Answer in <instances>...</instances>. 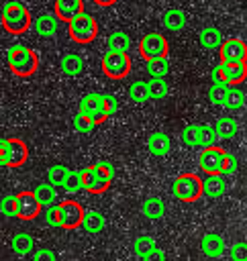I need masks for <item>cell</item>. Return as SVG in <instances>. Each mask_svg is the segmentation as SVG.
Segmentation results:
<instances>
[{"label": "cell", "mask_w": 247, "mask_h": 261, "mask_svg": "<svg viewBox=\"0 0 247 261\" xmlns=\"http://www.w3.org/2000/svg\"><path fill=\"white\" fill-rule=\"evenodd\" d=\"M8 69L18 77H31L39 69V55L27 45H12L6 51Z\"/></svg>", "instance_id": "6da1fadb"}, {"label": "cell", "mask_w": 247, "mask_h": 261, "mask_svg": "<svg viewBox=\"0 0 247 261\" xmlns=\"http://www.w3.org/2000/svg\"><path fill=\"white\" fill-rule=\"evenodd\" d=\"M2 27L10 35H22L33 27V16L22 2L10 0L2 6Z\"/></svg>", "instance_id": "7a4b0ae2"}, {"label": "cell", "mask_w": 247, "mask_h": 261, "mask_svg": "<svg viewBox=\"0 0 247 261\" xmlns=\"http://www.w3.org/2000/svg\"><path fill=\"white\" fill-rule=\"evenodd\" d=\"M171 194L176 200L180 202H196L200 196H204L202 192V177L196 173H182L174 179L171 184Z\"/></svg>", "instance_id": "3957f363"}, {"label": "cell", "mask_w": 247, "mask_h": 261, "mask_svg": "<svg viewBox=\"0 0 247 261\" xmlns=\"http://www.w3.org/2000/svg\"><path fill=\"white\" fill-rule=\"evenodd\" d=\"M67 33H69V39L73 43L86 45V43H92L96 39V35H98V22H96V18L92 14L82 12V14H78L76 18H71L67 22Z\"/></svg>", "instance_id": "277c9868"}, {"label": "cell", "mask_w": 247, "mask_h": 261, "mask_svg": "<svg viewBox=\"0 0 247 261\" xmlns=\"http://www.w3.org/2000/svg\"><path fill=\"white\" fill-rule=\"evenodd\" d=\"M29 157V149L24 145V141L16 139V137H8L2 139L0 143V163L4 167H20Z\"/></svg>", "instance_id": "5b68a950"}, {"label": "cell", "mask_w": 247, "mask_h": 261, "mask_svg": "<svg viewBox=\"0 0 247 261\" xmlns=\"http://www.w3.org/2000/svg\"><path fill=\"white\" fill-rule=\"evenodd\" d=\"M131 57L129 53H116V51H106L102 55V61H100V67L104 71L106 77L110 80H122L131 73Z\"/></svg>", "instance_id": "8992f818"}, {"label": "cell", "mask_w": 247, "mask_h": 261, "mask_svg": "<svg viewBox=\"0 0 247 261\" xmlns=\"http://www.w3.org/2000/svg\"><path fill=\"white\" fill-rule=\"evenodd\" d=\"M139 53L143 59L151 61V59H161L167 57L169 53V43L161 33H147L145 37H141L139 41Z\"/></svg>", "instance_id": "52a82bcc"}, {"label": "cell", "mask_w": 247, "mask_h": 261, "mask_svg": "<svg viewBox=\"0 0 247 261\" xmlns=\"http://www.w3.org/2000/svg\"><path fill=\"white\" fill-rule=\"evenodd\" d=\"M57 210H59V222H61V228L65 230H71V228H78L82 226V220H84V206L76 200H63L57 204Z\"/></svg>", "instance_id": "ba28073f"}, {"label": "cell", "mask_w": 247, "mask_h": 261, "mask_svg": "<svg viewBox=\"0 0 247 261\" xmlns=\"http://www.w3.org/2000/svg\"><path fill=\"white\" fill-rule=\"evenodd\" d=\"M220 63H247V43L239 37L225 39L218 49Z\"/></svg>", "instance_id": "9c48e42d"}, {"label": "cell", "mask_w": 247, "mask_h": 261, "mask_svg": "<svg viewBox=\"0 0 247 261\" xmlns=\"http://www.w3.org/2000/svg\"><path fill=\"white\" fill-rule=\"evenodd\" d=\"M227 151L220 147H204L198 155V167L202 173L212 175V173H223V163H225Z\"/></svg>", "instance_id": "30bf717a"}, {"label": "cell", "mask_w": 247, "mask_h": 261, "mask_svg": "<svg viewBox=\"0 0 247 261\" xmlns=\"http://www.w3.org/2000/svg\"><path fill=\"white\" fill-rule=\"evenodd\" d=\"M78 112H84L88 114L96 124L104 122L108 118L106 110H104V94H98V92H92V94H86L80 102V108Z\"/></svg>", "instance_id": "8fae6325"}, {"label": "cell", "mask_w": 247, "mask_h": 261, "mask_svg": "<svg viewBox=\"0 0 247 261\" xmlns=\"http://www.w3.org/2000/svg\"><path fill=\"white\" fill-rule=\"evenodd\" d=\"M43 206L35 198L33 190L31 192H18V218L20 220H35L41 214Z\"/></svg>", "instance_id": "7c38bea8"}, {"label": "cell", "mask_w": 247, "mask_h": 261, "mask_svg": "<svg viewBox=\"0 0 247 261\" xmlns=\"http://www.w3.org/2000/svg\"><path fill=\"white\" fill-rule=\"evenodd\" d=\"M82 12H84V0H55L53 4V14L61 22H69Z\"/></svg>", "instance_id": "4fadbf2b"}, {"label": "cell", "mask_w": 247, "mask_h": 261, "mask_svg": "<svg viewBox=\"0 0 247 261\" xmlns=\"http://www.w3.org/2000/svg\"><path fill=\"white\" fill-rule=\"evenodd\" d=\"M82 173H84V190H86L88 194H104V192L108 190L110 181H108L106 177H102V175L96 171L94 165L84 167Z\"/></svg>", "instance_id": "5bb4252c"}, {"label": "cell", "mask_w": 247, "mask_h": 261, "mask_svg": "<svg viewBox=\"0 0 247 261\" xmlns=\"http://www.w3.org/2000/svg\"><path fill=\"white\" fill-rule=\"evenodd\" d=\"M200 249H202V253H204L206 257L216 259V257H220V255L225 253V241H223V237L216 234V232H206V234L200 239Z\"/></svg>", "instance_id": "9a60e30c"}, {"label": "cell", "mask_w": 247, "mask_h": 261, "mask_svg": "<svg viewBox=\"0 0 247 261\" xmlns=\"http://www.w3.org/2000/svg\"><path fill=\"white\" fill-rule=\"evenodd\" d=\"M147 149H149L151 155L163 157V155H167L169 149H171V139H169L165 133L155 130V133H151L149 139H147Z\"/></svg>", "instance_id": "2e32d148"}, {"label": "cell", "mask_w": 247, "mask_h": 261, "mask_svg": "<svg viewBox=\"0 0 247 261\" xmlns=\"http://www.w3.org/2000/svg\"><path fill=\"white\" fill-rule=\"evenodd\" d=\"M59 27V18L55 14H41L33 20V29L39 37H53L57 33Z\"/></svg>", "instance_id": "e0dca14e"}, {"label": "cell", "mask_w": 247, "mask_h": 261, "mask_svg": "<svg viewBox=\"0 0 247 261\" xmlns=\"http://www.w3.org/2000/svg\"><path fill=\"white\" fill-rule=\"evenodd\" d=\"M220 65H223V73L229 86H237L247 80V63H220Z\"/></svg>", "instance_id": "ac0fdd59"}, {"label": "cell", "mask_w": 247, "mask_h": 261, "mask_svg": "<svg viewBox=\"0 0 247 261\" xmlns=\"http://www.w3.org/2000/svg\"><path fill=\"white\" fill-rule=\"evenodd\" d=\"M202 192L204 196L208 198H218L225 194V175L223 173H212V175H206L202 179Z\"/></svg>", "instance_id": "d6986e66"}, {"label": "cell", "mask_w": 247, "mask_h": 261, "mask_svg": "<svg viewBox=\"0 0 247 261\" xmlns=\"http://www.w3.org/2000/svg\"><path fill=\"white\" fill-rule=\"evenodd\" d=\"M198 41H200V45H202L204 49L212 51V49H220V45H223V35H220V31H218L216 27H204V29L200 31V35H198Z\"/></svg>", "instance_id": "ffe728a7"}, {"label": "cell", "mask_w": 247, "mask_h": 261, "mask_svg": "<svg viewBox=\"0 0 247 261\" xmlns=\"http://www.w3.org/2000/svg\"><path fill=\"white\" fill-rule=\"evenodd\" d=\"M61 71L69 77H76L84 71V59L78 53H65L61 57Z\"/></svg>", "instance_id": "44dd1931"}, {"label": "cell", "mask_w": 247, "mask_h": 261, "mask_svg": "<svg viewBox=\"0 0 247 261\" xmlns=\"http://www.w3.org/2000/svg\"><path fill=\"white\" fill-rule=\"evenodd\" d=\"M33 194H35V198L39 200V204L43 206V208H49V206H53L55 204V200H57V192H55V186L53 184H39L35 190H33Z\"/></svg>", "instance_id": "7402d4cb"}, {"label": "cell", "mask_w": 247, "mask_h": 261, "mask_svg": "<svg viewBox=\"0 0 247 261\" xmlns=\"http://www.w3.org/2000/svg\"><path fill=\"white\" fill-rule=\"evenodd\" d=\"M10 247H12V251L16 255L24 257V255H29L35 249V241H33V237L29 232H16L12 237V241H10Z\"/></svg>", "instance_id": "603a6c76"}, {"label": "cell", "mask_w": 247, "mask_h": 261, "mask_svg": "<svg viewBox=\"0 0 247 261\" xmlns=\"http://www.w3.org/2000/svg\"><path fill=\"white\" fill-rule=\"evenodd\" d=\"M163 27L167 29V31H182L184 27H186V14H184V10H180V8H169V10H165V14H163Z\"/></svg>", "instance_id": "cb8c5ba5"}, {"label": "cell", "mask_w": 247, "mask_h": 261, "mask_svg": "<svg viewBox=\"0 0 247 261\" xmlns=\"http://www.w3.org/2000/svg\"><path fill=\"white\" fill-rule=\"evenodd\" d=\"M106 45H108V51L129 53V49H131V37H129L125 31H114V33L108 37Z\"/></svg>", "instance_id": "d4e9b609"}, {"label": "cell", "mask_w": 247, "mask_h": 261, "mask_svg": "<svg viewBox=\"0 0 247 261\" xmlns=\"http://www.w3.org/2000/svg\"><path fill=\"white\" fill-rule=\"evenodd\" d=\"M143 214H145L149 220H159V218L165 214V204H163V200H161V198H155V196L147 198V200L143 202Z\"/></svg>", "instance_id": "484cf974"}, {"label": "cell", "mask_w": 247, "mask_h": 261, "mask_svg": "<svg viewBox=\"0 0 247 261\" xmlns=\"http://www.w3.org/2000/svg\"><path fill=\"white\" fill-rule=\"evenodd\" d=\"M237 128H239V126H237V120L231 118V116H223V118H218L216 124H214V130H216L218 139H225V141L233 139V137L237 135Z\"/></svg>", "instance_id": "4316f807"}, {"label": "cell", "mask_w": 247, "mask_h": 261, "mask_svg": "<svg viewBox=\"0 0 247 261\" xmlns=\"http://www.w3.org/2000/svg\"><path fill=\"white\" fill-rule=\"evenodd\" d=\"M82 226H84L86 232H100L104 228V216L98 210H86Z\"/></svg>", "instance_id": "83f0119b"}, {"label": "cell", "mask_w": 247, "mask_h": 261, "mask_svg": "<svg viewBox=\"0 0 247 261\" xmlns=\"http://www.w3.org/2000/svg\"><path fill=\"white\" fill-rule=\"evenodd\" d=\"M129 98H131L133 102H137V104H143V102L151 100V96H149V84L143 82V80L133 82L131 88H129Z\"/></svg>", "instance_id": "f1b7e54d"}, {"label": "cell", "mask_w": 247, "mask_h": 261, "mask_svg": "<svg viewBox=\"0 0 247 261\" xmlns=\"http://www.w3.org/2000/svg\"><path fill=\"white\" fill-rule=\"evenodd\" d=\"M69 167H65V165H61V163H55V165H51L49 167V171H47V181L49 184H53L55 188H63V184H65V179H67V175H69Z\"/></svg>", "instance_id": "f546056e"}, {"label": "cell", "mask_w": 247, "mask_h": 261, "mask_svg": "<svg viewBox=\"0 0 247 261\" xmlns=\"http://www.w3.org/2000/svg\"><path fill=\"white\" fill-rule=\"evenodd\" d=\"M247 104V98H245V92L239 90V88H229V94H227V100H225V108L229 110H241L243 106Z\"/></svg>", "instance_id": "4dcf8cb0"}, {"label": "cell", "mask_w": 247, "mask_h": 261, "mask_svg": "<svg viewBox=\"0 0 247 261\" xmlns=\"http://www.w3.org/2000/svg\"><path fill=\"white\" fill-rule=\"evenodd\" d=\"M155 247H157V245H155V239H153V237H149V234L137 237V239H135V243H133V251H135V255H137V257H141V259H143L147 253H151Z\"/></svg>", "instance_id": "1f68e13d"}, {"label": "cell", "mask_w": 247, "mask_h": 261, "mask_svg": "<svg viewBox=\"0 0 247 261\" xmlns=\"http://www.w3.org/2000/svg\"><path fill=\"white\" fill-rule=\"evenodd\" d=\"M147 84H149V96H151V100H161L169 92L165 77H151Z\"/></svg>", "instance_id": "d6a6232c"}, {"label": "cell", "mask_w": 247, "mask_h": 261, "mask_svg": "<svg viewBox=\"0 0 247 261\" xmlns=\"http://www.w3.org/2000/svg\"><path fill=\"white\" fill-rule=\"evenodd\" d=\"M167 71H169V61H167V57L147 61V73H149L151 77H165Z\"/></svg>", "instance_id": "836d02e7"}, {"label": "cell", "mask_w": 247, "mask_h": 261, "mask_svg": "<svg viewBox=\"0 0 247 261\" xmlns=\"http://www.w3.org/2000/svg\"><path fill=\"white\" fill-rule=\"evenodd\" d=\"M182 143L186 147H200V124H188L182 128Z\"/></svg>", "instance_id": "e575fe53"}, {"label": "cell", "mask_w": 247, "mask_h": 261, "mask_svg": "<svg viewBox=\"0 0 247 261\" xmlns=\"http://www.w3.org/2000/svg\"><path fill=\"white\" fill-rule=\"evenodd\" d=\"M229 84H212L210 90H208V100L216 106H225V100H227V94H229Z\"/></svg>", "instance_id": "d590c367"}, {"label": "cell", "mask_w": 247, "mask_h": 261, "mask_svg": "<svg viewBox=\"0 0 247 261\" xmlns=\"http://www.w3.org/2000/svg\"><path fill=\"white\" fill-rule=\"evenodd\" d=\"M63 190H65L67 194H76V192L84 190V173H82V169H80V171H73V169L69 171L65 184H63Z\"/></svg>", "instance_id": "8d00e7d4"}, {"label": "cell", "mask_w": 247, "mask_h": 261, "mask_svg": "<svg viewBox=\"0 0 247 261\" xmlns=\"http://www.w3.org/2000/svg\"><path fill=\"white\" fill-rule=\"evenodd\" d=\"M0 210L4 216H16L18 218V194H6L0 202Z\"/></svg>", "instance_id": "74e56055"}, {"label": "cell", "mask_w": 247, "mask_h": 261, "mask_svg": "<svg viewBox=\"0 0 247 261\" xmlns=\"http://www.w3.org/2000/svg\"><path fill=\"white\" fill-rule=\"evenodd\" d=\"M94 126H96V122H94V120H92L88 114L78 112V114L73 116V128H76L78 133L88 135V133H92V130H94Z\"/></svg>", "instance_id": "f35d334b"}, {"label": "cell", "mask_w": 247, "mask_h": 261, "mask_svg": "<svg viewBox=\"0 0 247 261\" xmlns=\"http://www.w3.org/2000/svg\"><path fill=\"white\" fill-rule=\"evenodd\" d=\"M218 141V135L214 130V126L210 124H200V147H214Z\"/></svg>", "instance_id": "ab89813d"}, {"label": "cell", "mask_w": 247, "mask_h": 261, "mask_svg": "<svg viewBox=\"0 0 247 261\" xmlns=\"http://www.w3.org/2000/svg\"><path fill=\"white\" fill-rule=\"evenodd\" d=\"M229 253H231V259L233 261H247V243L245 241L233 243L231 249H229Z\"/></svg>", "instance_id": "60d3db41"}, {"label": "cell", "mask_w": 247, "mask_h": 261, "mask_svg": "<svg viewBox=\"0 0 247 261\" xmlns=\"http://www.w3.org/2000/svg\"><path fill=\"white\" fill-rule=\"evenodd\" d=\"M94 167H96V171H98L102 177H106L108 181L114 179V165H112L110 161H98V163H94Z\"/></svg>", "instance_id": "b9f144b4"}, {"label": "cell", "mask_w": 247, "mask_h": 261, "mask_svg": "<svg viewBox=\"0 0 247 261\" xmlns=\"http://www.w3.org/2000/svg\"><path fill=\"white\" fill-rule=\"evenodd\" d=\"M45 222L49 226H55V228H61V222H59V210H57V204L55 206H49L45 210Z\"/></svg>", "instance_id": "7bdbcfd3"}, {"label": "cell", "mask_w": 247, "mask_h": 261, "mask_svg": "<svg viewBox=\"0 0 247 261\" xmlns=\"http://www.w3.org/2000/svg\"><path fill=\"white\" fill-rule=\"evenodd\" d=\"M237 171V157L233 153L225 155V163H223V175H231Z\"/></svg>", "instance_id": "ee69618b"}, {"label": "cell", "mask_w": 247, "mask_h": 261, "mask_svg": "<svg viewBox=\"0 0 247 261\" xmlns=\"http://www.w3.org/2000/svg\"><path fill=\"white\" fill-rule=\"evenodd\" d=\"M104 110H106L108 118L118 110V100H116V96H112V94H104Z\"/></svg>", "instance_id": "f6af8a7d"}, {"label": "cell", "mask_w": 247, "mask_h": 261, "mask_svg": "<svg viewBox=\"0 0 247 261\" xmlns=\"http://www.w3.org/2000/svg\"><path fill=\"white\" fill-rule=\"evenodd\" d=\"M33 261H57V257L51 249H37L33 253Z\"/></svg>", "instance_id": "bcb514c9"}, {"label": "cell", "mask_w": 247, "mask_h": 261, "mask_svg": "<svg viewBox=\"0 0 247 261\" xmlns=\"http://www.w3.org/2000/svg\"><path fill=\"white\" fill-rule=\"evenodd\" d=\"M167 257H165V251L163 249H159V247H155L151 253H147L145 257H143V261H165Z\"/></svg>", "instance_id": "7dc6e473"}, {"label": "cell", "mask_w": 247, "mask_h": 261, "mask_svg": "<svg viewBox=\"0 0 247 261\" xmlns=\"http://www.w3.org/2000/svg\"><path fill=\"white\" fill-rule=\"evenodd\" d=\"M210 77H212V84H227L225 80V73H223V65H214L212 71H210Z\"/></svg>", "instance_id": "c3c4849f"}, {"label": "cell", "mask_w": 247, "mask_h": 261, "mask_svg": "<svg viewBox=\"0 0 247 261\" xmlns=\"http://www.w3.org/2000/svg\"><path fill=\"white\" fill-rule=\"evenodd\" d=\"M94 4H98V6H112L116 0H92Z\"/></svg>", "instance_id": "681fc988"}, {"label": "cell", "mask_w": 247, "mask_h": 261, "mask_svg": "<svg viewBox=\"0 0 247 261\" xmlns=\"http://www.w3.org/2000/svg\"><path fill=\"white\" fill-rule=\"evenodd\" d=\"M245 108H247V104H245Z\"/></svg>", "instance_id": "f907efd6"}]
</instances>
